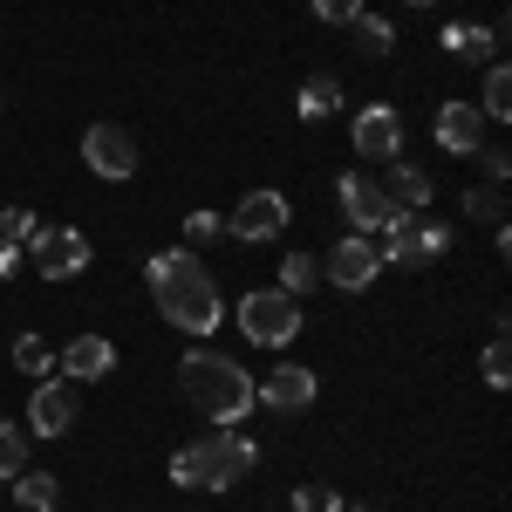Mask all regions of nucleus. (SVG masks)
I'll return each instance as SVG.
<instances>
[{
    "mask_svg": "<svg viewBox=\"0 0 512 512\" xmlns=\"http://www.w3.org/2000/svg\"><path fill=\"white\" fill-rule=\"evenodd\" d=\"M376 274H383V253H376V239H369V233H342L328 253H321V280L342 287V294L376 287Z\"/></svg>",
    "mask_w": 512,
    "mask_h": 512,
    "instance_id": "6",
    "label": "nucleus"
},
{
    "mask_svg": "<svg viewBox=\"0 0 512 512\" xmlns=\"http://www.w3.org/2000/svg\"><path fill=\"white\" fill-rule=\"evenodd\" d=\"M403 7H437V0H403Z\"/></svg>",
    "mask_w": 512,
    "mask_h": 512,
    "instance_id": "33",
    "label": "nucleus"
},
{
    "mask_svg": "<svg viewBox=\"0 0 512 512\" xmlns=\"http://www.w3.org/2000/svg\"><path fill=\"white\" fill-rule=\"evenodd\" d=\"M383 192H390L396 212H417V219H424V205H431V171H417V164L390 158V178H383Z\"/></svg>",
    "mask_w": 512,
    "mask_h": 512,
    "instance_id": "16",
    "label": "nucleus"
},
{
    "mask_svg": "<svg viewBox=\"0 0 512 512\" xmlns=\"http://www.w3.org/2000/svg\"><path fill=\"white\" fill-rule=\"evenodd\" d=\"M499 35H506V28L451 21V28H444V55H458V62H492V55H499Z\"/></svg>",
    "mask_w": 512,
    "mask_h": 512,
    "instance_id": "17",
    "label": "nucleus"
},
{
    "mask_svg": "<svg viewBox=\"0 0 512 512\" xmlns=\"http://www.w3.org/2000/svg\"><path fill=\"white\" fill-rule=\"evenodd\" d=\"M465 219H478V226H506V185H472V192H465Z\"/></svg>",
    "mask_w": 512,
    "mask_h": 512,
    "instance_id": "23",
    "label": "nucleus"
},
{
    "mask_svg": "<svg viewBox=\"0 0 512 512\" xmlns=\"http://www.w3.org/2000/svg\"><path fill=\"white\" fill-rule=\"evenodd\" d=\"M233 321H239V335H246L253 349H287V342L301 335L308 308H301L294 294H280V287H253V294L233 308Z\"/></svg>",
    "mask_w": 512,
    "mask_h": 512,
    "instance_id": "4",
    "label": "nucleus"
},
{
    "mask_svg": "<svg viewBox=\"0 0 512 512\" xmlns=\"http://www.w3.org/2000/svg\"><path fill=\"white\" fill-rule=\"evenodd\" d=\"M178 390L192 396L212 424H246L253 403H260V396H253V376L239 369L233 355H219V349H185V362H178Z\"/></svg>",
    "mask_w": 512,
    "mask_h": 512,
    "instance_id": "3",
    "label": "nucleus"
},
{
    "mask_svg": "<svg viewBox=\"0 0 512 512\" xmlns=\"http://www.w3.org/2000/svg\"><path fill=\"white\" fill-rule=\"evenodd\" d=\"M294 512H349V506H342L335 485H301V492H294Z\"/></svg>",
    "mask_w": 512,
    "mask_h": 512,
    "instance_id": "29",
    "label": "nucleus"
},
{
    "mask_svg": "<svg viewBox=\"0 0 512 512\" xmlns=\"http://www.w3.org/2000/svg\"><path fill=\"white\" fill-rule=\"evenodd\" d=\"M431 130H437V144H444L451 158H472L478 144H485V110H478L472 96H451V103L437 110Z\"/></svg>",
    "mask_w": 512,
    "mask_h": 512,
    "instance_id": "12",
    "label": "nucleus"
},
{
    "mask_svg": "<svg viewBox=\"0 0 512 512\" xmlns=\"http://www.w3.org/2000/svg\"><path fill=\"white\" fill-rule=\"evenodd\" d=\"M0 103H7V96H0Z\"/></svg>",
    "mask_w": 512,
    "mask_h": 512,
    "instance_id": "34",
    "label": "nucleus"
},
{
    "mask_svg": "<svg viewBox=\"0 0 512 512\" xmlns=\"http://www.w3.org/2000/svg\"><path fill=\"white\" fill-rule=\"evenodd\" d=\"M14 369H21L28 383H41V376L55 369V349H48L41 335H21V342H14Z\"/></svg>",
    "mask_w": 512,
    "mask_h": 512,
    "instance_id": "26",
    "label": "nucleus"
},
{
    "mask_svg": "<svg viewBox=\"0 0 512 512\" xmlns=\"http://www.w3.org/2000/svg\"><path fill=\"white\" fill-rule=\"evenodd\" d=\"M472 158L485 164V185H506V171H512V158H506V144H492V137H485V144H478Z\"/></svg>",
    "mask_w": 512,
    "mask_h": 512,
    "instance_id": "30",
    "label": "nucleus"
},
{
    "mask_svg": "<svg viewBox=\"0 0 512 512\" xmlns=\"http://www.w3.org/2000/svg\"><path fill=\"white\" fill-rule=\"evenodd\" d=\"M478 369H485V383H492V390H506V383H512V349H506V321L492 328V342H485V355H478Z\"/></svg>",
    "mask_w": 512,
    "mask_h": 512,
    "instance_id": "25",
    "label": "nucleus"
},
{
    "mask_svg": "<svg viewBox=\"0 0 512 512\" xmlns=\"http://www.w3.org/2000/svg\"><path fill=\"white\" fill-rule=\"evenodd\" d=\"M349 28H355V48H362V55H390V48H396V28L383 21V14H369V7L355 14Z\"/></svg>",
    "mask_w": 512,
    "mask_h": 512,
    "instance_id": "22",
    "label": "nucleus"
},
{
    "mask_svg": "<svg viewBox=\"0 0 512 512\" xmlns=\"http://www.w3.org/2000/svg\"><path fill=\"white\" fill-rule=\"evenodd\" d=\"M212 239H226V219H219V212H192V219H185V246H212Z\"/></svg>",
    "mask_w": 512,
    "mask_h": 512,
    "instance_id": "28",
    "label": "nucleus"
},
{
    "mask_svg": "<svg viewBox=\"0 0 512 512\" xmlns=\"http://www.w3.org/2000/svg\"><path fill=\"white\" fill-rule=\"evenodd\" d=\"M253 465H260V444L239 424H219L212 437L171 451V485H185V492H233L239 478H253Z\"/></svg>",
    "mask_w": 512,
    "mask_h": 512,
    "instance_id": "2",
    "label": "nucleus"
},
{
    "mask_svg": "<svg viewBox=\"0 0 512 512\" xmlns=\"http://www.w3.org/2000/svg\"><path fill=\"white\" fill-rule=\"evenodd\" d=\"M21 472H28V431L0 417V485H7V478H21Z\"/></svg>",
    "mask_w": 512,
    "mask_h": 512,
    "instance_id": "24",
    "label": "nucleus"
},
{
    "mask_svg": "<svg viewBox=\"0 0 512 512\" xmlns=\"http://www.w3.org/2000/svg\"><path fill=\"white\" fill-rule=\"evenodd\" d=\"M69 424H76V383H69V376H41L35 396H28V424H21V431L69 437Z\"/></svg>",
    "mask_w": 512,
    "mask_h": 512,
    "instance_id": "11",
    "label": "nucleus"
},
{
    "mask_svg": "<svg viewBox=\"0 0 512 512\" xmlns=\"http://www.w3.org/2000/svg\"><path fill=\"white\" fill-rule=\"evenodd\" d=\"M21 260H28V253H21L14 239H0V280H14V274H21Z\"/></svg>",
    "mask_w": 512,
    "mask_h": 512,
    "instance_id": "32",
    "label": "nucleus"
},
{
    "mask_svg": "<svg viewBox=\"0 0 512 512\" xmlns=\"http://www.w3.org/2000/svg\"><path fill=\"white\" fill-rule=\"evenodd\" d=\"M151 301H158V315L171 321V328H185V335H198V342L226 321L219 280L205 274V260H198L192 246H164V253H151Z\"/></svg>",
    "mask_w": 512,
    "mask_h": 512,
    "instance_id": "1",
    "label": "nucleus"
},
{
    "mask_svg": "<svg viewBox=\"0 0 512 512\" xmlns=\"http://www.w3.org/2000/svg\"><path fill=\"white\" fill-rule=\"evenodd\" d=\"M7 492H14V506H21V512H55V506H62L55 472H21V478H7Z\"/></svg>",
    "mask_w": 512,
    "mask_h": 512,
    "instance_id": "19",
    "label": "nucleus"
},
{
    "mask_svg": "<svg viewBox=\"0 0 512 512\" xmlns=\"http://www.w3.org/2000/svg\"><path fill=\"white\" fill-rule=\"evenodd\" d=\"M41 233V219H35V205H0V239H14L21 253H28V239Z\"/></svg>",
    "mask_w": 512,
    "mask_h": 512,
    "instance_id": "27",
    "label": "nucleus"
},
{
    "mask_svg": "<svg viewBox=\"0 0 512 512\" xmlns=\"http://www.w3.org/2000/svg\"><path fill=\"white\" fill-rule=\"evenodd\" d=\"M294 110H301V123H328L335 110H342V82L335 76H308L301 96H294Z\"/></svg>",
    "mask_w": 512,
    "mask_h": 512,
    "instance_id": "18",
    "label": "nucleus"
},
{
    "mask_svg": "<svg viewBox=\"0 0 512 512\" xmlns=\"http://www.w3.org/2000/svg\"><path fill=\"white\" fill-rule=\"evenodd\" d=\"M335 198H342V212H349V233H383L396 219V205H390V192L376 185V178H362V171H342L335 178Z\"/></svg>",
    "mask_w": 512,
    "mask_h": 512,
    "instance_id": "10",
    "label": "nucleus"
},
{
    "mask_svg": "<svg viewBox=\"0 0 512 512\" xmlns=\"http://www.w3.org/2000/svg\"><path fill=\"white\" fill-rule=\"evenodd\" d=\"M55 369H62L69 383H103V376L117 369V342H110V335H76L69 349L55 355Z\"/></svg>",
    "mask_w": 512,
    "mask_h": 512,
    "instance_id": "15",
    "label": "nucleus"
},
{
    "mask_svg": "<svg viewBox=\"0 0 512 512\" xmlns=\"http://www.w3.org/2000/svg\"><path fill=\"white\" fill-rule=\"evenodd\" d=\"M274 287H280V294H294V301H308V294L321 287V260H308V253H287Z\"/></svg>",
    "mask_w": 512,
    "mask_h": 512,
    "instance_id": "20",
    "label": "nucleus"
},
{
    "mask_svg": "<svg viewBox=\"0 0 512 512\" xmlns=\"http://www.w3.org/2000/svg\"><path fill=\"white\" fill-rule=\"evenodd\" d=\"M478 110H485V123H506L512 117V69H506V62L485 69V96H478Z\"/></svg>",
    "mask_w": 512,
    "mask_h": 512,
    "instance_id": "21",
    "label": "nucleus"
},
{
    "mask_svg": "<svg viewBox=\"0 0 512 512\" xmlns=\"http://www.w3.org/2000/svg\"><path fill=\"white\" fill-rule=\"evenodd\" d=\"M444 246H451V226L417 219V212H396L390 226H383V246H376V253H383V267H410V274H417V267H431Z\"/></svg>",
    "mask_w": 512,
    "mask_h": 512,
    "instance_id": "5",
    "label": "nucleus"
},
{
    "mask_svg": "<svg viewBox=\"0 0 512 512\" xmlns=\"http://www.w3.org/2000/svg\"><path fill=\"white\" fill-rule=\"evenodd\" d=\"M260 403L267 410H280V417H294V410H308L321 396V383H315V369H301V362H280V369H267V383H260Z\"/></svg>",
    "mask_w": 512,
    "mask_h": 512,
    "instance_id": "13",
    "label": "nucleus"
},
{
    "mask_svg": "<svg viewBox=\"0 0 512 512\" xmlns=\"http://www.w3.org/2000/svg\"><path fill=\"white\" fill-rule=\"evenodd\" d=\"M349 137H355V151H362V158L390 164L396 151H403V117H396L390 103H369V110L349 123Z\"/></svg>",
    "mask_w": 512,
    "mask_h": 512,
    "instance_id": "14",
    "label": "nucleus"
},
{
    "mask_svg": "<svg viewBox=\"0 0 512 512\" xmlns=\"http://www.w3.org/2000/svg\"><path fill=\"white\" fill-rule=\"evenodd\" d=\"M28 260H35L41 280H76L89 267V233L82 226H41L28 239Z\"/></svg>",
    "mask_w": 512,
    "mask_h": 512,
    "instance_id": "9",
    "label": "nucleus"
},
{
    "mask_svg": "<svg viewBox=\"0 0 512 512\" xmlns=\"http://www.w3.org/2000/svg\"><path fill=\"white\" fill-rule=\"evenodd\" d=\"M82 164H89L96 178L123 185V178H137L144 151H137V137H130L123 123H89V130H82Z\"/></svg>",
    "mask_w": 512,
    "mask_h": 512,
    "instance_id": "7",
    "label": "nucleus"
},
{
    "mask_svg": "<svg viewBox=\"0 0 512 512\" xmlns=\"http://www.w3.org/2000/svg\"><path fill=\"white\" fill-rule=\"evenodd\" d=\"M315 7V21H328V28H349L355 14H362V0H308Z\"/></svg>",
    "mask_w": 512,
    "mask_h": 512,
    "instance_id": "31",
    "label": "nucleus"
},
{
    "mask_svg": "<svg viewBox=\"0 0 512 512\" xmlns=\"http://www.w3.org/2000/svg\"><path fill=\"white\" fill-rule=\"evenodd\" d=\"M287 219H294L287 192L260 185V192H246L233 212H226V239H246V246H260V239H280V233H287Z\"/></svg>",
    "mask_w": 512,
    "mask_h": 512,
    "instance_id": "8",
    "label": "nucleus"
}]
</instances>
